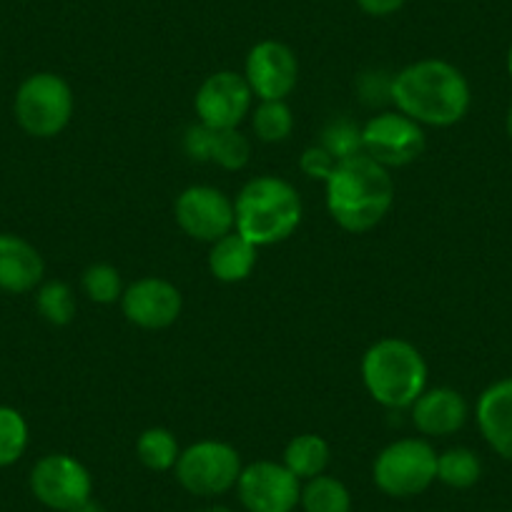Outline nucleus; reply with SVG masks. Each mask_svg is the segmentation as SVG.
I'll return each mask as SVG.
<instances>
[{"label":"nucleus","instance_id":"nucleus-34","mask_svg":"<svg viewBox=\"0 0 512 512\" xmlns=\"http://www.w3.org/2000/svg\"><path fill=\"white\" fill-rule=\"evenodd\" d=\"M507 73H510L512 78V46H510V53H507Z\"/></svg>","mask_w":512,"mask_h":512},{"label":"nucleus","instance_id":"nucleus-22","mask_svg":"<svg viewBox=\"0 0 512 512\" xmlns=\"http://www.w3.org/2000/svg\"><path fill=\"white\" fill-rule=\"evenodd\" d=\"M482 475V462L467 447H452L437 455V480L455 490H467Z\"/></svg>","mask_w":512,"mask_h":512},{"label":"nucleus","instance_id":"nucleus-30","mask_svg":"<svg viewBox=\"0 0 512 512\" xmlns=\"http://www.w3.org/2000/svg\"><path fill=\"white\" fill-rule=\"evenodd\" d=\"M357 3L369 16H390V13L400 11L407 0H357Z\"/></svg>","mask_w":512,"mask_h":512},{"label":"nucleus","instance_id":"nucleus-24","mask_svg":"<svg viewBox=\"0 0 512 512\" xmlns=\"http://www.w3.org/2000/svg\"><path fill=\"white\" fill-rule=\"evenodd\" d=\"M254 131L264 144H279L289 139L294 128L292 108L284 101H262L254 111Z\"/></svg>","mask_w":512,"mask_h":512},{"label":"nucleus","instance_id":"nucleus-28","mask_svg":"<svg viewBox=\"0 0 512 512\" xmlns=\"http://www.w3.org/2000/svg\"><path fill=\"white\" fill-rule=\"evenodd\" d=\"M322 146L337 161L349 159V156L364 154L362 151V128H357L349 121H337L324 131Z\"/></svg>","mask_w":512,"mask_h":512},{"label":"nucleus","instance_id":"nucleus-14","mask_svg":"<svg viewBox=\"0 0 512 512\" xmlns=\"http://www.w3.org/2000/svg\"><path fill=\"white\" fill-rule=\"evenodd\" d=\"M181 292L171 282L159 277H146L134 282L123 292L121 307L131 324L141 329H166L179 319Z\"/></svg>","mask_w":512,"mask_h":512},{"label":"nucleus","instance_id":"nucleus-9","mask_svg":"<svg viewBox=\"0 0 512 512\" xmlns=\"http://www.w3.org/2000/svg\"><path fill=\"white\" fill-rule=\"evenodd\" d=\"M362 151L384 169L407 166L425 151V131L405 113H379L364 123Z\"/></svg>","mask_w":512,"mask_h":512},{"label":"nucleus","instance_id":"nucleus-6","mask_svg":"<svg viewBox=\"0 0 512 512\" xmlns=\"http://www.w3.org/2000/svg\"><path fill=\"white\" fill-rule=\"evenodd\" d=\"M372 477L384 495L415 497L437 480V452L425 440L392 442L374 460Z\"/></svg>","mask_w":512,"mask_h":512},{"label":"nucleus","instance_id":"nucleus-20","mask_svg":"<svg viewBox=\"0 0 512 512\" xmlns=\"http://www.w3.org/2000/svg\"><path fill=\"white\" fill-rule=\"evenodd\" d=\"M329 465V445L319 435H297L284 450V467L299 480L324 475Z\"/></svg>","mask_w":512,"mask_h":512},{"label":"nucleus","instance_id":"nucleus-4","mask_svg":"<svg viewBox=\"0 0 512 512\" xmlns=\"http://www.w3.org/2000/svg\"><path fill=\"white\" fill-rule=\"evenodd\" d=\"M362 379L374 402L405 410L425 392L427 364L415 344L405 339H379L362 359Z\"/></svg>","mask_w":512,"mask_h":512},{"label":"nucleus","instance_id":"nucleus-12","mask_svg":"<svg viewBox=\"0 0 512 512\" xmlns=\"http://www.w3.org/2000/svg\"><path fill=\"white\" fill-rule=\"evenodd\" d=\"M244 78L262 101H284L299 81L297 56L279 41L256 43L246 58Z\"/></svg>","mask_w":512,"mask_h":512},{"label":"nucleus","instance_id":"nucleus-26","mask_svg":"<svg viewBox=\"0 0 512 512\" xmlns=\"http://www.w3.org/2000/svg\"><path fill=\"white\" fill-rule=\"evenodd\" d=\"M38 312L48 319L56 327H63L73 319L76 314V302H73V292L68 289V284L63 282H48L43 284L41 292H38Z\"/></svg>","mask_w":512,"mask_h":512},{"label":"nucleus","instance_id":"nucleus-5","mask_svg":"<svg viewBox=\"0 0 512 512\" xmlns=\"http://www.w3.org/2000/svg\"><path fill=\"white\" fill-rule=\"evenodd\" d=\"M73 116L71 86L56 73H33L16 93V118L26 134L51 139Z\"/></svg>","mask_w":512,"mask_h":512},{"label":"nucleus","instance_id":"nucleus-29","mask_svg":"<svg viewBox=\"0 0 512 512\" xmlns=\"http://www.w3.org/2000/svg\"><path fill=\"white\" fill-rule=\"evenodd\" d=\"M299 166H302V171L309 176V179L327 181L329 176H332L334 166H337V159H334V156L319 144V146H309V149L304 151Z\"/></svg>","mask_w":512,"mask_h":512},{"label":"nucleus","instance_id":"nucleus-33","mask_svg":"<svg viewBox=\"0 0 512 512\" xmlns=\"http://www.w3.org/2000/svg\"><path fill=\"white\" fill-rule=\"evenodd\" d=\"M507 136H510L512 139V106H510V111H507Z\"/></svg>","mask_w":512,"mask_h":512},{"label":"nucleus","instance_id":"nucleus-1","mask_svg":"<svg viewBox=\"0 0 512 512\" xmlns=\"http://www.w3.org/2000/svg\"><path fill=\"white\" fill-rule=\"evenodd\" d=\"M400 113L422 126L445 128L462 121L470 108V83L452 63L427 58L402 68L390 83Z\"/></svg>","mask_w":512,"mask_h":512},{"label":"nucleus","instance_id":"nucleus-23","mask_svg":"<svg viewBox=\"0 0 512 512\" xmlns=\"http://www.w3.org/2000/svg\"><path fill=\"white\" fill-rule=\"evenodd\" d=\"M136 455H139V460L149 470L166 472L171 467H176L181 450L179 442H176V437L169 430H164V427H151L136 442Z\"/></svg>","mask_w":512,"mask_h":512},{"label":"nucleus","instance_id":"nucleus-18","mask_svg":"<svg viewBox=\"0 0 512 512\" xmlns=\"http://www.w3.org/2000/svg\"><path fill=\"white\" fill-rule=\"evenodd\" d=\"M46 264L33 244L16 234H0V289L13 294L31 292L41 284Z\"/></svg>","mask_w":512,"mask_h":512},{"label":"nucleus","instance_id":"nucleus-13","mask_svg":"<svg viewBox=\"0 0 512 512\" xmlns=\"http://www.w3.org/2000/svg\"><path fill=\"white\" fill-rule=\"evenodd\" d=\"M251 88L244 76L234 71H219L201 83L196 93L199 123L211 128H236L251 108Z\"/></svg>","mask_w":512,"mask_h":512},{"label":"nucleus","instance_id":"nucleus-32","mask_svg":"<svg viewBox=\"0 0 512 512\" xmlns=\"http://www.w3.org/2000/svg\"><path fill=\"white\" fill-rule=\"evenodd\" d=\"M196 512H231L229 507H221V505H214V507H201V510Z\"/></svg>","mask_w":512,"mask_h":512},{"label":"nucleus","instance_id":"nucleus-8","mask_svg":"<svg viewBox=\"0 0 512 512\" xmlns=\"http://www.w3.org/2000/svg\"><path fill=\"white\" fill-rule=\"evenodd\" d=\"M31 490L41 505L71 512L91 502L93 480L86 467L71 455H46L31 472Z\"/></svg>","mask_w":512,"mask_h":512},{"label":"nucleus","instance_id":"nucleus-17","mask_svg":"<svg viewBox=\"0 0 512 512\" xmlns=\"http://www.w3.org/2000/svg\"><path fill=\"white\" fill-rule=\"evenodd\" d=\"M412 422L422 435L445 437L467 422L465 397L450 387L425 390L412 405Z\"/></svg>","mask_w":512,"mask_h":512},{"label":"nucleus","instance_id":"nucleus-31","mask_svg":"<svg viewBox=\"0 0 512 512\" xmlns=\"http://www.w3.org/2000/svg\"><path fill=\"white\" fill-rule=\"evenodd\" d=\"M71 512H101V510H98V505H93V502H88V505L76 507V510H71Z\"/></svg>","mask_w":512,"mask_h":512},{"label":"nucleus","instance_id":"nucleus-3","mask_svg":"<svg viewBox=\"0 0 512 512\" xmlns=\"http://www.w3.org/2000/svg\"><path fill=\"white\" fill-rule=\"evenodd\" d=\"M234 214V229L259 249L279 244L297 231L302 221V199L289 181L259 176L239 191Z\"/></svg>","mask_w":512,"mask_h":512},{"label":"nucleus","instance_id":"nucleus-16","mask_svg":"<svg viewBox=\"0 0 512 512\" xmlns=\"http://www.w3.org/2000/svg\"><path fill=\"white\" fill-rule=\"evenodd\" d=\"M477 427L487 445L512 462V377L490 384L477 400Z\"/></svg>","mask_w":512,"mask_h":512},{"label":"nucleus","instance_id":"nucleus-2","mask_svg":"<svg viewBox=\"0 0 512 512\" xmlns=\"http://www.w3.org/2000/svg\"><path fill=\"white\" fill-rule=\"evenodd\" d=\"M327 209L332 219L352 234L374 229L395 201V181L367 154L337 161L327 181Z\"/></svg>","mask_w":512,"mask_h":512},{"label":"nucleus","instance_id":"nucleus-15","mask_svg":"<svg viewBox=\"0 0 512 512\" xmlns=\"http://www.w3.org/2000/svg\"><path fill=\"white\" fill-rule=\"evenodd\" d=\"M186 154L194 161H211L221 169H244L251 156V144L236 128H211L199 123L186 131Z\"/></svg>","mask_w":512,"mask_h":512},{"label":"nucleus","instance_id":"nucleus-10","mask_svg":"<svg viewBox=\"0 0 512 512\" xmlns=\"http://www.w3.org/2000/svg\"><path fill=\"white\" fill-rule=\"evenodd\" d=\"M176 224L196 241H219L236 226L234 201L214 186H191L181 191L174 206Z\"/></svg>","mask_w":512,"mask_h":512},{"label":"nucleus","instance_id":"nucleus-27","mask_svg":"<svg viewBox=\"0 0 512 512\" xmlns=\"http://www.w3.org/2000/svg\"><path fill=\"white\" fill-rule=\"evenodd\" d=\"M83 292L96 304H113L123 297L121 274L111 264H93L83 272Z\"/></svg>","mask_w":512,"mask_h":512},{"label":"nucleus","instance_id":"nucleus-19","mask_svg":"<svg viewBox=\"0 0 512 512\" xmlns=\"http://www.w3.org/2000/svg\"><path fill=\"white\" fill-rule=\"evenodd\" d=\"M254 267H256V246L251 244L249 239H244L236 229L211 244L209 269L219 282H226V284L244 282Z\"/></svg>","mask_w":512,"mask_h":512},{"label":"nucleus","instance_id":"nucleus-11","mask_svg":"<svg viewBox=\"0 0 512 512\" xmlns=\"http://www.w3.org/2000/svg\"><path fill=\"white\" fill-rule=\"evenodd\" d=\"M241 505L249 512H292L299 505V477L277 462H254L244 467L236 482Z\"/></svg>","mask_w":512,"mask_h":512},{"label":"nucleus","instance_id":"nucleus-7","mask_svg":"<svg viewBox=\"0 0 512 512\" xmlns=\"http://www.w3.org/2000/svg\"><path fill=\"white\" fill-rule=\"evenodd\" d=\"M176 480L186 492L199 497H216L236 487L241 475V457L226 442L204 440L186 447L176 460Z\"/></svg>","mask_w":512,"mask_h":512},{"label":"nucleus","instance_id":"nucleus-21","mask_svg":"<svg viewBox=\"0 0 512 512\" xmlns=\"http://www.w3.org/2000/svg\"><path fill=\"white\" fill-rule=\"evenodd\" d=\"M299 505L304 507V512H349L352 510V495L337 477L317 475L302 487Z\"/></svg>","mask_w":512,"mask_h":512},{"label":"nucleus","instance_id":"nucleus-25","mask_svg":"<svg viewBox=\"0 0 512 512\" xmlns=\"http://www.w3.org/2000/svg\"><path fill=\"white\" fill-rule=\"evenodd\" d=\"M28 447V425L13 407H0V467H8L23 457Z\"/></svg>","mask_w":512,"mask_h":512}]
</instances>
